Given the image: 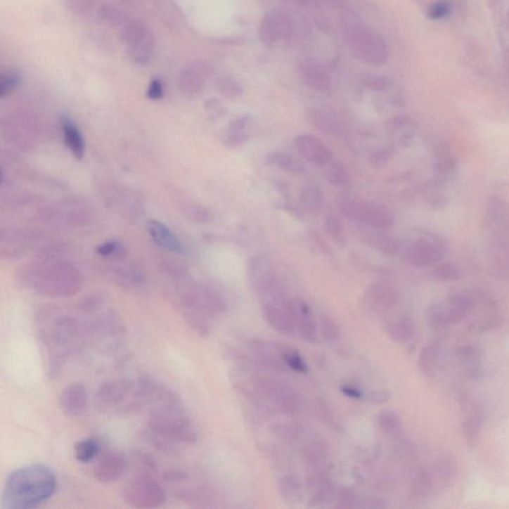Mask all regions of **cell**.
<instances>
[{"mask_svg":"<svg viewBox=\"0 0 509 509\" xmlns=\"http://www.w3.org/2000/svg\"><path fill=\"white\" fill-rule=\"evenodd\" d=\"M34 331L47 359L48 374L55 378L91 337L90 324L84 314L47 304L34 316Z\"/></svg>","mask_w":509,"mask_h":509,"instance_id":"1","label":"cell"},{"mask_svg":"<svg viewBox=\"0 0 509 509\" xmlns=\"http://www.w3.org/2000/svg\"><path fill=\"white\" fill-rule=\"evenodd\" d=\"M145 436L155 450L165 455H174L198 440L195 427L184 413L179 397L151 408Z\"/></svg>","mask_w":509,"mask_h":509,"instance_id":"2","label":"cell"},{"mask_svg":"<svg viewBox=\"0 0 509 509\" xmlns=\"http://www.w3.org/2000/svg\"><path fill=\"white\" fill-rule=\"evenodd\" d=\"M58 479L48 465L34 463L12 472L1 496L2 508H35L54 496Z\"/></svg>","mask_w":509,"mask_h":509,"instance_id":"3","label":"cell"},{"mask_svg":"<svg viewBox=\"0 0 509 509\" xmlns=\"http://www.w3.org/2000/svg\"><path fill=\"white\" fill-rule=\"evenodd\" d=\"M18 281L26 289L51 299L71 297L83 287V276L68 262L46 261L25 266Z\"/></svg>","mask_w":509,"mask_h":509,"instance_id":"4","label":"cell"},{"mask_svg":"<svg viewBox=\"0 0 509 509\" xmlns=\"http://www.w3.org/2000/svg\"><path fill=\"white\" fill-rule=\"evenodd\" d=\"M155 475L138 472L122 489L124 503L141 509L160 508L167 503V492Z\"/></svg>","mask_w":509,"mask_h":509,"instance_id":"5","label":"cell"},{"mask_svg":"<svg viewBox=\"0 0 509 509\" xmlns=\"http://www.w3.org/2000/svg\"><path fill=\"white\" fill-rule=\"evenodd\" d=\"M475 306V301L470 295L457 292L446 301L432 304L427 311V321L432 328H450L469 318Z\"/></svg>","mask_w":509,"mask_h":509,"instance_id":"6","label":"cell"},{"mask_svg":"<svg viewBox=\"0 0 509 509\" xmlns=\"http://www.w3.org/2000/svg\"><path fill=\"white\" fill-rule=\"evenodd\" d=\"M343 214L360 224L371 226L377 229L388 230L395 222L392 211L383 204L368 200L344 198L340 201Z\"/></svg>","mask_w":509,"mask_h":509,"instance_id":"7","label":"cell"},{"mask_svg":"<svg viewBox=\"0 0 509 509\" xmlns=\"http://www.w3.org/2000/svg\"><path fill=\"white\" fill-rule=\"evenodd\" d=\"M136 379L122 378L107 381L95 394V405L101 413L122 414L133 397Z\"/></svg>","mask_w":509,"mask_h":509,"instance_id":"8","label":"cell"},{"mask_svg":"<svg viewBox=\"0 0 509 509\" xmlns=\"http://www.w3.org/2000/svg\"><path fill=\"white\" fill-rule=\"evenodd\" d=\"M122 38L126 43L131 61L146 65L153 58L155 50V38L148 25L134 20L124 26Z\"/></svg>","mask_w":509,"mask_h":509,"instance_id":"9","label":"cell"},{"mask_svg":"<svg viewBox=\"0 0 509 509\" xmlns=\"http://www.w3.org/2000/svg\"><path fill=\"white\" fill-rule=\"evenodd\" d=\"M248 345L249 349L253 353L254 359L261 365L262 368H268L276 372L289 371V368L283 360L284 345L259 337L251 338Z\"/></svg>","mask_w":509,"mask_h":509,"instance_id":"10","label":"cell"},{"mask_svg":"<svg viewBox=\"0 0 509 509\" xmlns=\"http://www.w3.org/2000/svg\"><path fill=\"white\" fill-rule=\"evenodd\" d=\"M295 150L307 162L318 167H324L333 160V151L318 136L311 134H301L292 141Z\"/></svg>","mask_w":509,"mask_h":509,"instance_id":"11","label":"cell"},{"mask_svg":"<svg viewBox=\"0 0 509 509\" xmlns=\"http://www.w3.org/2000/svg\"><path fill=\"white\" fill-rule=\"evenodd\" d=\"M363 301L374 313H388L399 304V292L387 283H374L367 288Z\"/></svg>","mask_w":509,"mask_h":509,"instance_id":"12","label":"cell"},{"mask_svg":"<svg viewBox=\"0 0 509 509\" xmlns=\"http://www.w3.org/2000/svg\"><path fill=\"white\" fill-rule=\"evenodd\" d=\"M126 472V458L117 451H108L98 458L94 475L102 484H112L121 479Z\"/></svg>","mask_w":509,"mask_h":509,"instance_id":"13","label":"cell"},{"mask_svg":"<svg viewBox=\"0 0 509 509\" xmlns=\"http://www.w3.org/2000/svg\"><path fill=\"white\" fill-rule=\"evenodd\" d=\"M290 309L294 316L297 330L302 340L309 343L316 342L318 324L309 304L301 299H290Z\"/></svg>","mask_w":509,"mask_h":509,"instance_id":"14","label":"cell"},{"mask_svg":"<svg viewBox=\"0 0 509 509\" xmlns=\"http://www.w3.org/2000/svg\"><path fill=\"white\" fill-rule=\"evenodd\" d=\"M441 256L438 245L427 239H419L413 242L406 248L403 254L404 260L415 266L433 265L440 260Z\"/></svg>","mask_w":509,"mask_h":509,"instance_id":"15","label":"cell"},{"mask_svg":"<svg viewBox=\"0 0 509 509\" xmlns=\"http://www.w3.org/2000/svg\"><path fill=\"white\" fill-rule=\"evenodd\" d=\"M290 304L287 307L263 304L262 307V314L266 323L281 335H294L297 331V326L294 316L290 311Z\"/></svg>","mask_w":509,"mask_h":509,"instance_id":"16","label":"cell"},{"mask_svg":"<svg viewBox=\"0 0 509 509\" xmlns=\"http://www.w3.org/2000/svg\"><path fill=\"white\" fill-rule=\"evenodd\" d=\"M59 405L67 416L81 417L88 408L87 389L80 383L69 385L60 394Z\"/></svg>","mask_w":509,"mask_h":509,"instance_id":"17","label":"cell"},{"mask_svg":"<svg viewBox=\"0 0 509 509\" xmlns=\"http://www.w3.org/2000/svg\"><path fill=\"white\" fill-rule=\"evenodd\" d=\"M484 428V412L475 401L468 400L463 404L462 432L463 438L469 446L479 443Z\"/></svg>","mask_w":509,"mask_h":509,"instance_id":"18","label":"cell"},{"mask_svg":"<svg viewBox=\"0 0 509 509\" xmlns=\"http://www.w3.org/2000/svg\"><path fill=\"white\" fill-rule=\"evenodd\" d=\"M251 385L266 402L280 404L288 394L294 389L289 384L270 376H256L252 379Z\"/></svg>","mask_w":509,"mask_h":509,"instance_id":"19","label":"cell"},{"mask_svg":"<svg viewBox=\"0 0 509 509\" xmlns=\"http://www.w3.org/2000/svg\"><path fill=\"white\" fill-rule=\"evenodd\" d=\"M307 489L309 496V505L311 508H318L330 503L335 499L336 492L335 486L330 477L323 472H316L307 479Z\"/></svg>","mask_w":509,"mask_h":509,"instance_id":"20","label":"cell"},{"mask_svg":"<svg viewBox=\"0 0 509 509\" xmlns=\"http://www.w3.org/2000/svg\"><path fill=\"white\" fill-rule=\"evenodd\" d=\"M363 225V224H362ZM385 230L377 229L371 226L363 225L361 229L362 239L365 244L368 245L372 249L385 254L388 257H394L399 252V244L384 233Z\"/></svg>","mask_w":509,"mask_h":509,"instance_id":"21","label":"cell"},{"mask_svg":"<svg viewBox=\"0 0 509 509\" xmlns=\"http://www.w3.org/2000/svg\"><path fill=\"white\" fill-rule=\"evenodd\" d=\"M148 234L157 246L174 253H181L183 247L176 235L160 221L150 219L146 223Z\"/></svg>","mask_w":509,"mask_h":509,"instance_id":"22","label":"cell"},{"mask_svg":"<svg viewBox=\"0 0 509 509\" xmlns=\"http://www.w3.org/2000/svg\"><path fill=\"white\" fill-rule=\"evenodd\" d=\"M205 81V71L200 65H191L180 72L179 88L186 98H194L202 90Z\"/></svg>","mask_w":509,"mask_h":509,"instance_id":"23","label":"cell"},{"mask_svg":"<svg viewBox=\"0 0 509 509\" xmlns=\"http://www.w3.org/2000/svg\"><path fill=\"white\" fill-rule=\"evenodd\" d=\"M457 357L468 376L479 378L484 373V353L477 345H463L458 349Z\"/></svg>","mask_w":509,"mask_h":509,"instance_id":"24","label":"cell"},{"mask_svg":"<svg viewBox=\"0 0 509 509\" xmlns=\"http://www.w3.org/2000/svg\"><path fill=\"white\" fill-rule=\"evenodd\" d=\"M487 218L494 233H509V205L503 199L492 197L487 204Z\"/></svg>","mask_w":509,"mask_h":509,"instance_id":"25","label":"cell"},{"mask_svg":"<svg viewBox=\"0 0 509 509\" xmlns=\"http://www.w3.org/2000/svg\"><path fill=\"white\" fill-rule=\"evenodd\" d=\"M443 362V350L440 343L429 342L423 347L418 357V367L424 375L436 376Z\"/></svg>","mask_w":509,"mask_h":509,"instance_id":"26","label":"cell"},{"mask_svg":"<svg viewBox=\"0 0 509 509\" xmlns=\"http://www.w3.org/2000/svg\"><path fill=\"white\" fill-rule=\"evenodd\" d=\"M61 129L67 148L77 160H82L85 155L86 143L80 129L75 122L67 116L62 117Z\"/></svg>","mask_w":509,"mask_h":509,"instance_id":"27","label":"cell"},{"mask_svg":"<svg viewBox=\"0 0 509 509\" xmlns=\"http://www.w3.org/2000/svg\"><path fill=\"white\" fill-rule=\"evenodd\" d=\"M441 491L436 479L432 475L429 468H422L413 477L411 494L417 501H425L431 498L433 494Z\"/></svg>","mask_w":509,"mask_h":509,"instance_id":"28","label":"cell"},{"mask_svg":"<svg viewBox=\"0 0 509 509\" xmlns=\"http://www.w3.org/2000/svg\"><path fill=\"white\" fill-rule=\"evenodd\" d=\"M110 280L124 289H136L145 283V276L134 266H117L109 272Z\"/></svg>","mask_w":509,"mask_h":509,"instance_id":"29","label":"cell"},{"mask_svg":"<svg viewBox=\"0 0 509 509\" xmlns=\"http://www.w3.org/2000/svg\"><path fill=\"white\" fill-rule=\"evenodd\" d=\"M386 330L394 342L403 343V344L411 342L416 336L415 324L408 316H400V318L389 321Z\"/></svg>","mask_w":509,"mask_h":509,"instance_id":"30","label":"cell"},{"mask_svg":"<svg viewBox=\"0 0 509 509\" xmlns=\"http://www.w3.org/2000/svg\"><path fill=\"white\" fill-rule=\"evenodd\" d=\"M278 491L283 501L289 504L299 503L304 498V487L295 475H285L280 477Z\"/></svg>","mask_w":509,"mask_h":509,"instance_id":"31","label":"cell"},{"mask_svg":"<svg viewBox=\"0 0 509 509\" xmlns=\"http://www.w3.org/2000/svg\"><path fill=\"white\" fill-rule=\"evenodd\" d=\"M266 163L295 175H304L307 172L306 167L299 160L283 151L269 153L266 157Z\"/></svg>","mask_w":509,"mask_h":509,"instance_id":"32","label":"cell"},{"mask_svg":"<svg viewBox=\"0 0 509 509\" xmlns=\"http://www.w3.org/2000/svg\"><path fill=\"white\" fill-rule=\"evenodd\" d=\"M200 295L204 309L211 318L222 316L228 311L227 302L217 290L207 285H201Z\"/></svg>","mask_w":509,"mask_h":509,"instance_id":"33","label":"cell"},{"mask_svg":"<svg viewBox=\"0 0 509 509\" xmlns=\"http://www.w3.org/2000/svg\"><path fill=\"white\" fill-rule=\"evenodd\" d=\"M330 457L328 444L324 440L311 441L304 446V462L311 468L319 469L324 467Z\"/></svg>","mask_w":509,"mask_h":509,"instance_id":"34","label":"cell"},{"mask_svg":"<svg viewBox=\"0 0 509 509\" xmlns=\"http://www.w3.org/2000/svg\"><path fill=\"white\" fill-rule=\"evenodd\" d=\"M323 167L324 177L331 186L337 188H349L352 186V177L342 162L330 160Z\"/></svg>","mask_w":509,"mask_h":509,"instance_id":"35","label":"cell"},{"mask_svg":"<svg viewBox=\"0 0 509 509\" xmlns=\"http://www.w3.org/2000/svg\"><path fill=\"white\" fill-rule=\"evenodd\" d=\"M323 227L324 231L337 246H340V248L347 247V233H345L342 221L335 213H328L324 216Z\"/></svg>","mask_w":509,"mask_h":509,"instance_id":"36","label":"cell"},{"mask_svg":"<svg viewBox=\"0 0 509 509\" xmlns=\"http://www.w3.org/2000/svg\"><path fill=\"white\" fill-rule=\"evenodd\" d=\"M223 352H224V356L228 361L234 364L240 371L254 372L262 368L261 365L259 364L257 360L251 359V357L247 356L245 353L240 352L237 348L227 345Z\"/></svg>","mask_w":509,"mask_h":509,"instance_id":"37","label":"cell"},{"mask_svg":"<svg viewBox=\"0 0 509 509\" xmlns=\"http://www.w3.org/2000/svg\"><path fill=\"white\" fill-rule=\"evenodd\" d=\"M75 458L79 463H89L98 458L101 451L100 443L95 439H84L74 446Z\"/></svg>","mask_w":509,"mask_h":509,"instance_id":"38","label":"cell"},{"mask_svg":"<svg viewBox=\"0 0 509 509\" xmlns=\"http://www.w3.org/2000/svg\"><path fill=\"white\" fill-rule=\"evenodd\" d=\"M281 411L290 417H297L301 415L306 409V401L304 397L295 390L288 394L278 404Z\"/></svg>","mask_w":509,"mask_h":509,"instance_id":"39","label":"cell"},{"mask_svg":"<svg viewBox=\"0 0 509 509\" xmlns=\"http://www.w3.org/2000/svg\"><path fill=\"white\" fill-rule=\"evenodd\" d=\"M96 252L103 258L110 259L117 263L124 261L127 256L126 247L116 240H110L98 245Z\"/></svg>","mask_w":509,"mask_h":509,"instance_id":"40","label":"cell"},{"mask_svg":"<svg viewBox=\"0 0 509 509\" xmlns=\"http://www.w3.org/2000/svg\"><path fill=\"white\" fill-rule=\"evenodd\" d=\"M299 200L302 205L309 210H319L323 206V195L318 187L313 184H307L302 187L299 193Z\"/></svg>","mask_w":509,"mask_h":509,"instance_id":"41","label":"cell"},{"mask_svg":"<svg viewBox=\"0 0 509 509\" xmlns=\"http://www.w3.org/2000/svg\"><path fill=\"white\" fill-rule=\"evenodd\" d=\"M282 355L283 360H284L289 371L297 372V373L301 374H306L309 372V367H307L306 361L302 359V355L297 352V349L284 345Z\"/></svg>","mask_w":509,"mask_h":509,"instance_id":"42","label":"cell"},{"mask_svg":"<svg viewBox=\"0 0 509 509\" xmlns=\"http://www.w3.org/2000/svg\"><path fill=\"white\" fill-rule=\"evenodd\" d=\"M377 422H378L379 429L385 434L397 433L402 427V420L399 415L391 410H384L379 413Z\"/></svg>","mask_w":509,"mask_h":509,"instance_id":"43","label":"cell"},{"mask_svg":"<svg viewBox=\"0 0 509 509\" xmlns=\"http://www.w3.org/2000/svg\"><path fill=\"white\" fill-rule=\"evenodd\" d=\"M22 77L16 70H7L0 77V97L6 98L11 95L20 85Z\"/></svg>","mask_w":509,"mask_h":509,"instance_id":"44","label":"cell"},{"mask_svg":"<svg viewBox=\"0 0 509 509\" xmlns=\"http://www.w3.org/2000/svg\"><path fill=\"white\" fill-rule=\"evenodd\" d=\"M309 122L324 134L330 136V134L337 133L338 127L335 120L323 112H316V110L311 112L309 114Z\"/></svg>","mask_w":509,"mask_h":509,"instance_id":"45","label":"cell"},{"mask_svg":"<svg viewBox=\"0 0 509 509\" xmlns=\"http://www.w3.org/2000/svg\"><path fill=\"white\" fill-rule=\"evenodd\" d=\"M321 337L326 343L337 342L340 336V328L337 323L330 316H321V326H319Z\"/></svg>","mask_w":509,"mask_h":509,"instance_id":"46","label":"cell"},{"mask_svg":"<svg viewBox=\"0 0 509 509\" xmlns=\"http://www.w3.org/2000/svg\"><path fill=\"white\" fill-rule=\"evenodd\" d=\"M273 429V433L288 443L299 442L304 434V429L295 425H277Z\"/></svg>","mask_w":509,"mask_h":509,"instance_id":"47","label":"cell"},{"mask_svg":"<svg viewBox=\"0 0 509 509\" xmlns=\"http://www.w3.org/2000/svg\"><path fill=\"white\" fill-rule=\"evenodd\" d=\"M336 508L347 509L356 506L357 496L355 491L350 487H342L340 491L336 492L335 496Z\"/></svg>","mask_w":509,"mask_h":509,"instance_id":"48","label":"cell"},{"mask_svg":"<svg viewBox=\"0 0 509 509\" xmlns=\"http://www.w3.org/2000/svg\"><path fill=\"white\" fill-rule=\"evenodd\" d=\"M67 8L78 16H86L92 12L94 0H65Z\"/></svg>","mask_w":509,"mask_h":509,"instance_id":"49","label":"cell"},{"mask_svg":"<svg viewBox=\"0 0 509 509\" xmlns=\"http://www.w3.org/2000/svg\"><path fill=\"white\" fill-rule=\"evenodd\" d=\"M394 153L392 146H383L376 150L369 157V162L373 167L380 168L384 167L391 160Z\"/></svg>","mask_w":509,"mask_h":509,"instance_id":"50","label":"cell"},{"mask_svg":"<svg viewBox=\"0 0 509 509\" xmlns=\"http://www.w3.org/2000/svg\"><path fill=\"white\" fill-rule=\"evenodd\" d=\"M249 141L248 134L244 131H228L224 139L225 146L230 148H240Z\"/></svg>","mask_w":509,"mask_h":509,"instance_id":"51","label":"cell"},{"mask_svg":"<svg viewBox=\"0 0 509 509\" xmlns=\"http://www.w3.org/2000/svg\"><path fill=\"white\" fill-rule=\"evenodd\" d=\"M433 277L436 280L444 281V282H451L458 278V272L457 269L451 265H443L434 269Z\"/></svg>","mask_w":509,"mask_h":509,"instance_id":"52","label":"cell"},{"mask_svg":"<svg viewBox=\"0 0 509 509\" xmlns=\"http://www.w3.org/2000/svg\"><path fill=\"white\" fill-rule=\"evenodd\" d=\"M100 16L103 20L112 25H119L124 21V16L114 7L103 6L100 11Z\"/></svg>","mask_w":509,"mask_h":509,"instance_id":"53","label":"cell"},{"mask_svg":"<svg viewBox=\"0 0 509 509\" xmlns=\"http://www.w3.org/2000/svg\"><path fill=\"white\" fill-rule=\"evenodd\" d=\"M146 96L148 98L153 101H158L165 96V87H163L162 81L160 79H153L148 85Z\"/></svg>","mask_w":509,"mask_h":509,"instance_id":"54","label":"cell"},{"mask_svg":"<svg viewBox=\"0 0 509 509\" xmlns=\"http://www.w3.org/2000/svg\"><path fill=\"white\" fill-rule=\"evenodd\" d=\"M218 89L226 97H235L240 92V89L229 81H221Z\"/></svg>","mask_w":509,"mask_h":509,"instance_id":"55","label":"cell"},{"mask_svg":"<svg viewBox=\"0 0 509 509\" xmlns=\"http://www.w3.org/2000/svg\"><path fill=\"white\" fill-rule=\"evenodd\" d=\"M340 391L347 397L352 398V399L359 400L363 397L361 391L355 386L350 385V384H343V385L340 386Z\"/></svg>","mask_w":509,"mask_h":509,"instance_id":"56","label":"cell"},{"mask_svg":"<svg viewBox=\"0 0 509 509\" xmlns=\"http://www.w3.org/2000/svg\"><path fill=\"white\" fill-rule=\"evenodd\" d=\"M391 399V394L388 391H374L369 395V401L374 404H384Z\"/></svg>","mask_w":509,"mask_h":509,"instance_id":"57","label":"cell"},{"mask_svg":"<svg viewBox=\"0 0 509 509\" xmlns=\"http://www.w3.org/2000/svg\"><path fill=\"white\" fill-rule=\"evenodd\" d=\"M250 117L247 116L237 117L229 124V131H244L248 126Z\"/></svg>","mask_w":509,"mask_h":509,"instance_id":"58","label":"cell"},{"mask_svg":"<svg viewBox=\"0 0 509 509\" xmlns=\"http://www.w3.org/2000/svg\"><path fill=\"white\" fill-rule=\"evenodd\" d=\"M449 8H450V7L448 6V4H442L441 2V4H437L436 6L432 7L430 14H431L432 18H441L448 13Z\"/></svg>","mask_w":509,"mask_h":509,"instance_id":"59","label":"cell"},{"mask_svg":"<svg viewBox=\"0 0 509 509\" xmlns=\"http://www.w3.org/2000/svg\"><path fill=\"white\" fill-rule=\"evenodd\" d=\"M318 415L319 416H321V420L330 419L331 412L330 408L328 407V405H326V403L323 402V401H321V402L318 403Z\"/></svg>","mask_w":509,"mask_h":509,"instance_id":"60","label":"cell"}]
</instances>
